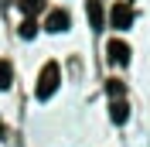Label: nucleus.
Wrapping results in <instances>:
<instances>
[{"label":"nucleus","mask_w":150,"mask_h":147,"mask_svg":"<svg viewBox=\"0 0 150 147\" xmlns=\"http://www.w3.org/2000/svg\"><path fill=\"white\" fill-rule=\"evenodd\" d=\"M109 96L116 99V96H123V82H109Z\"/></svg>","instance_id":"obj_10"},{"label":"nucleus","mask_w":150,"mask_h":147,"mask_svg":"<svg viewBox=\"0 0 150 147\" xmlns=\"http://www.w3.org/2000/svg\"><path fill=\"white\" fill-rule=\"evenodd\" d=\"M85 14H89V24L92 28H103V7H99V0H89Z\"/></svg>","instance_id":"obj_7"},{"label":"nucleus","mask_w":150,"mask_h":147,"mask_svg":"<svg viewBox=\"0 0 150 147\" xmlns=\"http://www.w3.org/2000/svg\"><path fill=\"white\" fill-rule=\"evenodd\" d=\"M106 55H109V62H112V65H130V45L112 38L109 45H106Z\"/></svg>","instance_id":"obj_3"},{"label":"nucleus","mask_w":150,"mask_h":147,"mask_svg":"<svg viewBox=\"0 0 150 147\" xmlns=\"http://www.w3.org/2000/svg\"><path fill=\"white\" fill-rule=\"evenodd\" d=\"M58 86H62V69H58V62H48L41 69V75H38V89H34L38 99H51Z\"/></svg>","instance_id":"obj_1"},{"label":"nucleus","mask_w":150,"mask_h":147,"mask_svg":"<svg viewBox=\"0 0 150 147\" xmlns=\"http://www.w3.org/2000/svg\"><path fill=\"white\" fill-rule=\"evenodd\" d=\"M109 24H112L116 31H126V28H130V24H133V10H130V4H123V0H120V4H112V10H109Z\"/></svg>","instance_id":"obj_2"},{"label":"nucleus","mask_w":150,"mask_h":147,"mask_svg":"<svg viewBox=\"0 0 150 147\" xmlns=\"http://www.w3.org/2000/svg\"><path fill=\"white\" fill-rule=\"evenodd\" d=\"M109 116H112V123H116V127H123V123H126V116H130V106L123 103V96H116V99H112Z\"/></svg>","instance_id":"obj_5"},{"label":"nucleus","mask_w":150,"mask_h":147,"mask_svg":"<svg viewBox=\"0 0 150 147\" xmlns=\"http://www.w3.org/2000/svg\"><path fill=\"white\" fill-rule=\"evenodd\" d=\"M21 7L28 10V14H34V10H41V7H45V0H21Z\"/></svg>","instance_id":"obj_8"},{"label":"nucleus","mask_w":150,"mask_h":147,"mask_svg":"<svg viewBox=\"0 0 150 147\" xmlns=\"http://www.w3.org/2000/svg\"><path fill=\"white\" fill-rule=\"evenodd\" d=\"M68 24H72V17H68L65 10H51V14H48V31H51V34L68 31Z\"/></svg>","instance_id":"obj_4"},{"label":"nucleus","mask_w":150,"mask_h":147,"mask_svg":"<svg viewBox=\"0 0 150 147\" xmlns=\"http://www.w3.org/2000/svg\"><path fill=\"white\" fill-rule=\"evenodd\" d=\"M34 21H24V24H21V38H34Z\"/></svg>","instance_id":"obj_9"},{"label":"nucleus","mask_w":150,"mask_h":147,"mask_svg":"<svg viewBox=\"0 0 150 147\" xmlns=\"http://www.w3.org/2000/svg\"><path fill=\"white\" fill-rule=\"evenodd\" d=\"M10 86H14V69L7 58H0V92H7Z\"/></svg>","instance_id":"obj_6"}]
</instances>
